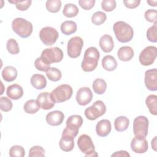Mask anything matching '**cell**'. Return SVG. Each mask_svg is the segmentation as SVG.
<instances>
[{"label":"cell","instance_id":"cell-36","mask_svg":"<svg viewBox=\"0 0 157 157\" xmlns=\"http://www.w3.org/2000/svg\"><path fill=\"white\" fill-rule=\"evenodd\" d=\"M6 48L9 53L12 55H17L20 52L18 44L17 42L13 39H10L7 40Z\"/></svg>","mask_w":157,"mask_h":157},{"label":"cell","instance_id":"cell-14","mask_svg":"<svg viewBox=\"0 0 157 157\" xmlns=\"http://www.w3.org/2000/svg\"><path fill=\"white\" fill-rule=\"evenodd\" d=\"M93 98V93L88 87H82L78 89L76 94V101L80 105L89 104Z\"/></svg>","mask_w":157,"mask_h":157},{"label":"cell","instance_id":"cell-25","mask_svg":"<svg viewBox=\"0 0 157 157\" xmlns=\"http://www.w3.org/2000/svg\"><path fill=\"white\" fill-rule=\"evenodd\" d=\"M102 66L107 71H113L117 67V62L112 55H106L102 59Z\"/></svg>","mask_w":157,"mask_h":157},{"label":"cell","instance_id":"cell-5","mask_svg":"<svg viewBox=\"0 0 157 157\" xmlns=\"http://www.w3.org/2000/svg\"><path fill=\"white\" fill-rule=\"evenodd\" d=\"M77 145L80 151L86 156H98L95 147L91 137L86 134H82L77 140Z\"/></svg>","mask_w":157,"mask_h":157},{"label":"cell","instance_id":"cell-6","mask_svg":"<svg viewBox=\"0 0 157 157\" xmlns=\"http://www.w3.org/2000/svg\"><path fill=\"white\" fill-rule=\"evenodd\" d=\"M148 120L142 115L137 117L133 121V132L135 137L145 138L147 136L148 131Z\"/></svg>","mask_w":157,"mask_h":157},{"label":"cell","instance_id":"cell-8","mask_svg":"<svg viewBox=\"0 0 157 157\" xmlns=\"http://www.w3.org/2000/svg\"><path fill=\"white\" fill-rule=\"evenodd\" d=\"M83 45V39L78 36H75L71 38L67 46V55L70 58H76L81 53L82 48Z\"/></svg>","mask_w":157,"mask_h":157},{"label":"cell","instance_id":"cell-20","mask_svg":"<svg viewBox=\"0 0 157 157\" xmlns=\"http://www.w3.org/2000/svg\"><path fill=\"white\" fill-rule=\"evenodd\" d=\"M6 94L10 99L18 100L23 96V90L20 85L18 84H13L7 87Z\"/></svg>","mask_w":157,"mask_h":157},{"label":"cell","instance_id":"cell-12","mask_svg":"<svg viewBox=\"0 0 157 157\" xmlns=\"http://www.w3.org/2000/svg\"><path fill=\"white\" fill-rule=\"evenodd\" d=\"M41 56L46 59L50 64L59 63L63 58V52L57 47L47 48L42 52Z\"/></svg>","mask_w":157,"mask_h":157},{"label":"cell","instance_id":"cell-45","mask_svg":"<svg viewBox=\"0 0 157 157\" xmlns=\"http://www.w3.org/2000/svg\"><path fill=\"white\" fill-rule=\"evenodd\" d=\"M124 5L128 9H134L139 6L140 3V0H124Z\"/></svg>","mask_w":157,"mask_h":157},{"label":"cell","instance_id":"cell-24","mask_svg":"<svg viewBox=\"0 0 157 157\" xmlns=\"http://www.w3.org/2000/svg\"><path fill=\"white\" fill-rule=\"evenodd\" d=\"M2 78L8 82L15 80L17 77V70L15 67L12 66H7L5 67L2 71Z\"/></svg>","mask_w":157,"mask_h":157},{"label":"cell","instance_id":"cell-40","mask_svg":"<svg viewBox=\"0 0 157 157\" xmlns=\"http://www.w3.org/2000/svg\"><path fill=\"white\" fill-rule=\"evenodd\" d=\"M12 105V102L9 98L6 97L0 98V108L2 111L9 112L11 110Z\"/></svg>","mask_w":157,"mask_h":157},{"label":"cell","instance_id":"cell-17","mask_svg":"<svg viewBox=\"0 0 157 157\" xmlns=\"http://www.w3.org/2000/svg\"><path fill=\"white\" fill-rule=\"evenodd\" d=\"M74 137L72 135L62 132V136L59 142L60 148L64 151H70L74 147Z\"/></svg>","mask_w":157,"mask_h":157},{"label":"cell","instance_id":"cell-3","mask_svg":"<svg viewBox=\"0 0 157 157\" xmlns=\"http://www.w3.org/2000/svg\"><path fill=\"white\" fill-rule=\"evenodd\" d=\"M13 31L20 37L27 38L31 36L33 27L32 23L23 18H16L12 22Z\"/></svg>","mask_w":157,"mask_h":157},{"label":"cell","instance_id":"cell-13","mask_svg":"<svg viewBox=\"0 0 157 157\" xmlns=\"http://www.w3.org/2000/svg\"><path fill=\"white\" fill-rule=\"evenodd\" d=\"M144 82L147 88L150 91L157 90V70L156 68L145 71Z\"/></svg>","mask_w":157,"mask_h":157},{"label":"cell","instance_id":"cell-22","mask_svg":"<svg viewBox=\"0 0 157 157\" xmlns=\"http://www.w3.org/2000/svg\"><path fill=\"white\" fill-rule=\"evenodd\" d=\"M133 49L129 46H123L120 47L117 52V56L120 60L123 61H130L134 56Z\"/></svg>","mask_w":157,"mask_h":157},{"label":"cell","instance_id":"cell-28","mask_svg":"<svg viewBox=\"0 0 157 157\" xmlns=\"http://www.w3.org/2000/svg\"><path fill=\"white\" fill-rule=\"evenodd\" d=\"M40 107V105L37 100L29 99L25 103L23 109L27 113L34 114L39 110Z\"/></svg>","mask_w":157,"mask_h":157},{"label":"cell","instance_id":"cell-46","mask_svg":"<svg viewBox=\"0 0 157 157\" xmlns=\"http://www.w3.org/2000/svg\"><path fill=\"white\" fill-rule=\"evenodd\" d=\"M111 156H130V155L126 151L121 150L119 151H116Z\"/></svg>","mask_w":157,"mask_h":157},{"label":"cell","instance_id":"cell-26","mask_svg":"<svg viewBox=\"0 0 157 157\" xmlns=\"http://www.w3.org/2000/svg\"><path fill=\"white\" fill-rule=\"evenodd\" d=\"M61 31L63 34L68 36L76 32L77 26L74 21H65L63 22L60 26Z\"/></svg>","mask_w":157,"mask_h":157},{"label":"cell","instance_id":"cell-37","mask_svg":"<svg viewBox=\"0 0 157 157\" xmlns=\"http://www.w3.org/2000/svg\"><path fill=\"white\" fill-rule=\"evenodd\" d=\"M9 155L11 157H23L25 155V150L23 147L15 145L10 148Z\"/></svg>","mask_w":157,"mask_h":157},{"label":"cell","instance_id":"cell-44","mask_svg":"<svg viewBox=\"0 0 157 157\" xmlns=\"http://www.w3.org/2000/svg\"><path fill=\"white\" fill-rule=\"evenodd\" d=\"M95 0H80L78 4L82 8L85 10H90L92 9L95 4Z\"/></svg>","mask_w":157,"mask_h":157},{"label":"cell","instance_id":"cell-10","mask_svg":"<svg viewBox=\"0 0 157 157\" xmlns=\"http://www.w3.org/2000/svg\"><path fill=\"white\" fill-rule=\"evenodd\" d=\"M83 118L80 115H73L70 116L66 121V127L63 130L75 137L78 132L79 128L82 125Z\"/></svg>","mask_w":157,"mask_h":157},{"label":"cell","instance_id":"cell-30","mask_svg":"<svg viewBox=\"0 0 157 157\" xmlns=\"http://www.w3.org/2000/svg\"><path fill=\"white\" fill-rule=\"evenodd\" d=\"M92 87L95 93L98 94H102L106 91L107 83L104 79L96 78L94 80Z\"/></svg>","mask_w":157,"mask_h":157},{"label":"cell","instance_id":"cell-29","mask_svg":"<svg viewBox=\"0 0 157 157\" xmlns=\"http://www.w3.org/2000/svg\"><path fill=\"white\" fill-rule=\"evenodd\" d=\"M157 96L155 94H150L147 96L145 100L146 105L147 106L149 112L153 115H157Z\"/></svg>","mask_w":157,"mask_h":157},{"label":"cell","instance_id":"cell-11","mask_svg":"<svg viewBox=\"0 0 157 157\" xmlns=\"http://www.w3.org/2000/svg\"><path fill=\"white\" fill-rule=\"evenodd\" d=\"M157 56V48L155 46L145 47L139 54V61L143 66H147L152 64Z\"/></svg>","mask_w":157,"mask_h":157},{"label":"cell","instance_id":"cell-34","mask_svg":"<svg viewBox=\"0 0 157 157\" xmlns=\"http://www.w3.org/2000/svg\"><path fill=\"white\" fill-rule=\"evenodd\" d=\"M46 9L52 13L58 12L61 7V1L60 0H48L45 4Z\"/></svg>","mask_w":157,"mask_h":157},{"label":"cell","instance_id":"cell-43","mask_svg":"<svg viewBox=\"0 0 157 157\" xmlns=\"http://www.w3.org/2000/svg\"><path fill=\"white\" fill-rule=\"evenodd\" d=\"M157 12L155 9H148L145 12V19L151 23H156L157 22L156 18Z\"/></svg>","mask_w":157,"mask_h":157},{"label":"cell","instance_id":"cell-7","mask_svg":"<svg viewBox=\"0 0 157 157\" xmlns=\"http://www.w3.org/2000/svg\"><path fill=\"white\" fill-rule=\"evenodd\" d=\"M106 112V106L103 101L98 100L86 108L84 112L85 117L90 120H95L103 115Z\"/></svg>","mask_w":157,"mask_h":157},{"label":"cell","instance_id":"cell-38","mask_svg":"<svg viewBox=\"0 0 157 157\" xmlns=\"http://www.w3.org/2000/svg\"><path fill=\"white\" fill-rule=\"evenodd\" d=\"M10 3L14 4L16 6V8L21 11L26 10L31 6L32 1L31 0H26V1H9Z\"/></svg>","mask_w":157,"mask_h":157},{"label":"cell","instance_id":"cell-48","mask_svg":"<svg viewBox=\"0 0 157 157\" xmlns=\"http://www.w3.org/2000/svg\"><path fill=\"white\" fill-rule=\"evenodd\" d=\"M147 2L150 6H153V7L156 6V3H157L156 0H155V1H147Z\"/></svg>","mask_w":157,"mask_h":157},{"label":"cell","instance_id":"cell-19","mask_svg":"<svg viewBox=\"0 0 157 157\" xmlns=\"http://www.w3.org/2000/svg\"><path fill=\"white\" fill-rule=\"evenodd\" d=\"M111 129V123L107 119L101 120L96 126V134L100 137H106L110 134Z\"/></svg>","mask_w":157,"mask_h":157},{"label":"cell","instance_id":"cell-9","mask_svg":"<svg viewBox=\"0 0 157 157\" xmlns=\"http://www.w3.org/2000/svg\"><path fill=\"white\" fill-rule=\"evenodd\" d=\"M59 34L56 29L46 26L42 28L39 32V37L41 41L46 45H52L57 40Z\"/></svg>","mask_w":157,"mask_h":157},{"label":"cell","instance_id":"cell-32","mask_svg":"<svg viewBox=\"0 0 157 157\" xmlns=\"http://www.w3.org/2000/svg\"><path fill=\"white\" fill-rule=\"evenodd\" d=\"M34 66L37 70L47 72L50 67V63L46 59L40 56L35 60Z\"/></svg>","mask_w":157,"mask_h":157},{"label":"cell","instance_id":"cell-4","mask_svg":"<svg viewBox=\"0 0 157 157\" xmlns=\"http://www.w3.org/2000/svg\"><path fill=\"white\" fill-rule=\"evenodd\" d=\"M73 93L72 87L67 84L59 85L50 93L52 98L55 102L60 103L69 99Z\"/></svg>","mask_w":157,"mask_h":157},{"label":"cell","instance_id":"cell-23","mask_svg":"<svg viewBox=\"0 0 157 157\" xmlns=\"http://www.w3.org/2000/svg\"><path fill=\"white\" fill-rule=\"evenodd\" d=\"M30 82L32 86L37 90H42L47 85V80L42 74H35L33 75Z\"/></svg>","mask_w":157,"mask_h":157},{"label":"cell","instance_id":"cell-35","mask_svg":"<svg viewBox=\"0 0 157 157\" xmlns=\"http://www.w3.org/2000/svg\"><path fill=\"white\" fill-rule=\"evenodd\" d=\"M107 16L105 13L101 11H98L93 13L91 17V22L95 25H101L106 20Z\"/></svg>","mask_w":157,"mask_h":157},{"label":"cell","instance_id":"cell-18","mask_svg":"<svg viewBox=\"0 0 157 157\" xmlns=\"http://www.w3.org/2000/svg\"><path fill=\"white\" fill-rule=\"evenodd\" d=\"M64 118V113L60 110H54L49 112L46 115L47 123L51 126L60 125Z\"/></svg>","mask_w":157,"mask_h":157},{"label":"cell","instance_id":"cell-33","mask_svg":"<svg viewBox=\"0 0 157 157\" xmlns=\"http://www.w3.org/2000/svg\"><path fill=\"white\" fill-rule=\"evenodd\" d=\"M47 78L53 82H57L62 77L61 72L56 67H50L46 72Z\"/></svg>","mask_w":157,"mask_h":157},{"label":"cell","instance_id":"cell-47","mask_svg":"<svg viewBox=\"0 0 157 157\" xmlns=\"http://www.w3.org/2000/svg\"><path fill=\"white\" fill-rule=\"evenodd\" d=\"M156 136H155L154 137V139L151 140V146H152V148H153L154 150H156Z\"/></svg>","mask_w":157,"mask_h":157},{"label":"cell","instance_id":"cell-21","mask_svg":"<svg viewBox=\"0 0 157 157\" xmlns=\"http://www.w3.org/2000/svg\"><path fill=\"white\" fill-rule=\"evenodd\" d=\"M99 46L105 53L110 52L114 47V42L112 36L109 34L103 35L99 39Z\"/></svg>","mask_w":157,"mask_h":157},{"label":"cell","instance_id":"cell-2","mask_svg":"<svg viewBox=\"0 0 157 157\" xmlns=\"http://www.w3.org/2000/svg\"><path fill=\"white\" fill-rule=\"evenodd\" d=\"M113 29L117 39L121 43L131 41L134 36L132 28L123 21H118L114 23Z\"/></svg>","mask_w":157,"mask_h":157},{"label":"cell","instance_id":"cell-15","mask_svg":"<svg viewBox=\"0 0 157 157\" xmlns=\"http://www.w3.org/2000/svg\"><path fill=\"white\" fill-rule=\"evenodd\" d=\"M148 142L145 138H138L135 137L131 142V150L136 153H144L148 150Z\"/></svg>","mask_w":157,"mask_h":157},{"label":"cell","instance_id":"cell-16","mask_svg":"<svg viewBox=\"0 0 157 157\" xmlns=\"http://www.w3.org/2000/svg\"><path fill=\"white\" fill-rule=\"evenodd\" d=\"M41 109L44 110H49L52 109L55 105V102L52 98L50 93L48 92H42L40 93L37 98Z\"/></svg>","mask_w":157,"mask_h":157},{"label":"cell","instance_id":"cell-1","mask_svg":"<svg viewBox=\"0 0 157 157\" xmlns=\"http://www.w3.org/2000/svg\"><path fill=\"white\" fill-rule=\"evenodd\" d=\"M100 53L94 47L88 48L84 53L83 59L81 63V67L85 72H91L94 71L98 63Z\"/></svg>","mask_w":157,"mask_h":157},{"label":"cell","instance_id":"cell-41","mask_svg":"<svg viewBox=\"0 0 157 157\" xmlns=\"http://www.w3.org/2000/svg\"><path fill=\"white\" fill-rule=\"evenodd\" d=\"M29 157L41 156H45V150L43 147L38 145L32 147L29 151Z\"/></svg>","mask_w":157,"mask_h":157},{"label":"cell","instance_id":"cell-31","mask_svg":"<svg viewBox=\"0 0 157 157\" xmlns=\"http://www.w3.org/2000/svg\"><path fill=\"white\" fill-rule=\"evenodd\" d=\"M79 10L76 5L74 4L68 3L66 4L63 10V15L68 18L76 17L78 13Z\"/></svg>","mask_w":157,"mask_h":157},{"label":"cell","instance_id":"cell-42","mask_svg":"<svg viewBox=\"0 0 157 157\" xmlns=\"http://www.w3.org/2000/svg\"><path fill=\"white\" fill-rule=\"evenodd\" d=\"M117 6L115 0H103L101 2V7L105 12H111Z\"/></svg>","mask_w":157,"mask_h":157},{"label":"cell","instance_id":"cell-39","mask_svg":"<svg viewBox=\"0 0 157 157\" xmlns=\"http://www.w3.org/2000/svg\"><path fill=\"white\" fill-rule=\"evenodd\" d=\"M147 39L151 42H156L157 41V22L150 27L147 31Z\"/></svg>","mask_w":157,"mask_h":157},{"label":"cell","instance_id":"cell-27","mask_svg":"<svg viewBox=\"0 0 157 157\" xmlns=\"http://www.w3.org/2000/svg\"><path fill=\"white\" fill-rule=\"evenodd\" d=\"M129 124V119L124 116H120L115 118L114 121L115 129L118 132H123L126 130Z\"/></svg>","mask_w":157,"mask_h":157}]
</instances>
